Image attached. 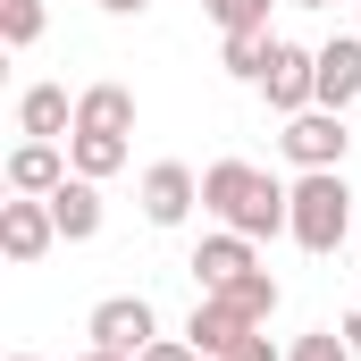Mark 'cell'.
Wrapping results in <instances>:
<instances>
[{"mask_svg": "<svg viewBox=\"0 0 361 361\" xmlns=\"http://www.w3.org/2000/svg\"><path fill=\"white\" fill-rule=\"evenodd\" d=\"M286 193H294V185H277L269 169H252V160H210V169H202V210H210L219 227L252 235V244H261V235H286V210H294Z\"/></svg>", "mask_w": 361, "mask_h": 361, "instance_id": "cell-1", "label": "cell"}, {"mask_svg": "<svg viewBox=\"0 0 361 361\" xmlns=\"http://www.w3.org/2000/svg\"><path fill=\"white\" fill-rule=\"evenodd\" d=\"M286 202H294V210H286V235H294L311 261H328V252L353 235V185H345V169H302Z\"/></svg>", "mask_w": 361, "mask_h": 361, "instance_id": "cell-2", "label": "cell"}, {"mask_svg": "<svg viewBox=\"0 0 361 361\" xmlns=\"http://www.w3.org/2000/svg\"><path fill=\"white\" fill-rule=\"evenodd\" d=\"M261 101H269L277 118H302V109H319V51H302V42H269V68H261Z\"/></svg>", "mask_w": 361, "mask_h": 361, "instance_id": "cell-3", "label": "cell"}, {"mask_svg": "<svg viewBox=\"0 0 361 361\" xmlns=\"http://www.w3.org/2000/svg\"><path fill=\"white\" fill-rule=\"evenodd\" d=\"M277 152H286L294 169H345V152H353V135H345V109H302V118H286Z\"/></svg>", "mask_w": 361, "mask_h": 361, "instance_id": "cell-4", "label": "cell"}, {"mask_svg": "<svg viewBox=\"0 0 361 361\" xmlns=\"http://www.w3.org/2000/svg\"><path fill=\"white\" fill-rule=\"evenodd\" d=\"M85 336L101 345V353H143L152 336H160V311L143 302V294H109V302H92V319H85Z\"/></svg>", "mask_w": 361, "mask_h": 361, "instance_id": "cell-5", "label": "cell"}, {"mask_svg": "<svg viewBox=\"0 0 361 361\" xmlns=\"http://www.w3.org/2000/svg\"><path fill=\"white\" fill-rule=\"evenodd\" d=\"M51 244H59L51 193H17V202H0V252H8L17 269H34V261H42Z\"/></svg>", "mask_w": 361, "mask_h": 361, "instance_id": "cell-6", "label": "cell"}, {"mask_svg": "<svg viewBox=\"0 0 361 361\" xmlns=\"http://www.w3.org/2000/svg\"><path fill=\"white\" fill-rule=\"evenodd\" d=\"M185 269H193V286H202V294H227L235 277H252L261 261H252V235L219 227V235H202V244H193V261H185Z\"/></svg>", "mask_w": 361, "mask_h": 361, "instance_id": "cell-7", "label": "cell"}, {"mask_svg": "<svg viewBox=\"0 0 361 361\" xmlns=\"http://www.w3.org/2000/svg\"><path fill=\"white\" fill-rule=\"evenodd\" d=\"M193 202H202V177H193L185 160L143 169V219H152V227H185V219H193Z\"/></svg>", "mask_w": 361, "mask_h": 361, "instance_id": "cell-8", "label": "cell"}, {"mask_svg": "<svg viewBox=\"0 0 361 361\" xmlns=\"http://www.w3.org/2000/svg\"><path fill=\"white\" fill-rule=\"evenodd\" d=\"M252 328H261V319H244V311H235V302H227V294H202V302H193V319H185V336H193V345H202V361H219V353H235V345H244V336H252Z\"/></svg>", "mask_w": 361, "mask_h": 361, "instance_id": "cell-9", "label": "cell"}, {"mask_svg": "<svg viewBox=\"0 0 361 361\" xmlns=\"http://www.w3.org/2000/svg\"><path fill=\"white\" fill-rule=\"evenodd\" d=\"M361 101V34H328L319 42V109H353Z\"/></svg>", "mask_w": 361, "mask_h": 361, "instance_id": "cell-10", "label": "cell"}, {"mask_svg": "<svg viewBox=\"0 0 361 361\" xmlns=\"http://www.w3.org/2000/svg\"><path fill=\"white\" fill-rule=\"evenodd\" d=\"M68 177H76V160H68L59 143H34V135H25V143L8 152V193H59Z\"/></svg>", "mask_w": 361, "mask_h": 361, "instance_id": "cell-11", "label": "cell"}, {"mask_svg": "<svg viewBox=\"0 0 361 361\" xmlns=\"http://www.w3.org/2000/svg\"><path fill=\"white\" fill-rule=\"evenodd\" d=\"M17 126H25L34 143L76 135V101H68V85H25V101H17Z\"/></svg>", "mask_w": 361, "mask_h": 361, "instance_id": "cell-12", "label": "cell"}, {"mask_svg": "<svg viewBox=\"0 0 361 361\" xmlns=\"http://www.w3.org/2000/svg\"><path fill=\"white\" fill-rule=\"evenodd\" d=\"M76 135H135V92L126 85H85L76 92Z\"/></svg>", "mask_w": 361, "mask_h": 361, "instance_id": "cell-13", "label": "cell"}, {"mask_svg": "<svg viewBox=\"0 0 361 361\" xmlns=\"http://www.w3.org/2000/svg\"><path fill=\"white\" fill-rule=\"evenodd\" d=\"M51 219H59V244H92V235H101V185L68 177L59 193H51Z\"/></svg>", "mask_w": 361, "mask_h": 361, "instance_id": "cell-14", "label": "cell"}, {"mask_svg": "<svg viewBox=\"0 0 361 361\" xmlns=\"http://www.w3.org/2000/svg\"><path fill=\"white\" fill-rule=\"evenodd\" d=\"M68 160H76V177H118L126 169V135H68Z\"/></svg>", "mask_w": 361, "mask_h": 361, "instance_id": "cell-15", "label": "cell"}, {"mask_svg": "<svg viewBox=\"0 0 361 361\" xmlns=\"http://www.w3.org/2000/svg\"><path fill=\"white\" fill-rule=\"evenodd\" d=\"M269 42H277V34H227V42H219V68H227L235 85H261V68H269Z\"/></svg>", "mask_w": 361, "mask_h": 361, "instance_id": "cell-16", "label": "cell"}, {"mask_svg": "<svg viewBox=\"0 0 361 361\" xmlns=\"http://www.w3.org/2000/svg\"><path fill=\"white\" fill-rule=\"evenodd\" d=\"M219 34H269V8L277 0H202Z\"/></svg>", "mask_w": 361, "mask_h": 361, "instance_id": "cell-17", "label": "cell"}, {"mask_svg": "<svg viewBox=\"0 0 361 361\" xmlns=\"http://www.w3.org/2000/svg\"><path fill=\"white\" fill-rule=\"evenodd\" d=\"M227 302H235L244 319H261V328H269V311H277V277H269V269L235 277V286H227Z\"/></svg>", "mask_w": 361, "mask_h": 361, "instance_id": "cell-18", "label": "cell"}, {"mask_svg": "<svg viewBox=\"0 0 361 361\" xmlns=\"http://www.w3.org/2000/svg\"><path fill=\"white\" fill-rule=\"evenodd\" d=\"M0 42H8V51L42 42V0H0Z\"/></svg>", "mask_w": 361, "mask_h": 361, "instance_id": "cell-19", "label": "cell"}, {"mask_svg": "<svg viewBox=\"0 0 361 361\" xmlns=\"http://www.w3.org/2000/svg\"><path fill=\"white\" fill-rule=\"evenodd\" d=\"M286 361H353V345H345V328H311L286 345Z\"/></svg>", "mask_w": 361, "mask_h": 361, "instance_id": "cell-20", "label": "cell"}, {"mask_svg": "<svg viewBox=\"0 0 361 361\" xmlns=\"http://www.w3.org/2000/svg\"><path fill=\"white\" fill-rule=\"evenodd\" d=\"M135 361H202V345H193V336H152Z\"/></svg>", "mask_w": 361, "mask_h": 361, "instance_id": "cell-21", "label": "cell"}, {"mask_svg": "<svg viewBox=\"0 0 361 361\" xmlns=\"http://www.w3.org/2000/svg\"><path fill=\"white\" fill-rule=\"evenodd\" d=\"M219 361H286V353H277L269 336H261V328H252V336H244V345H235V353H219Z\"/></svg>", "mask_w": 361, "mask_h": 361, "instance_id": "cell-22", "label": "cell"}, {"mask_svg": "<svg viewBox=\"0 0 361 361\" xmlns=\"http://www.w3.org/2000/svg\"><path fill=\"white\" fill-rule=\"evenodd\" d=\"M92 8H109V17H143L152 0H92Z\"/></svg>", "mask_w": 361, "mask_h": 361, "instance_id": "cell-23", "label": "cell"}, {"mask_svg": "<svg viewBox=\"0 0 361 361\" xmlns=\"http://www.w3.org/2000/svg\"><path fill=\"white\" fill-rule=\"evenodd\" d=\"M345 345H353V361H361V302L345 311Z\"/></svg>", "mask_w": 361, "mask_h": 361, "instance_id": "cell-24", "label": "cell"}, {"mask_svg": "<svg viewBox=\"0 0 361 361\" xmlns=\"http://www.w3.org/2000/svg\"><path fill=\"white\" fill-rule=\"evenodd\" d=\"M85 361H126V353H101V345H92V353H85Z\"/></svg>", "mask_w": 361, "mask_h": 361, "instance_id": "cell-25", "label": "cell"}, {"mask_svg": "<svg viewBox=\"0 0 361 361\" xmlns=\"http://www.w3.org/2000/svg\"><path fill=\"white\" fill-rule=\"evenodd\" d=\"M294 8H336V0H294Z\"/></svg>", "mask_w": 361, "mask_h": 361, "instance_id": "cell-26", "label": "cell"}, {"mask_svg": "<svg viewBox=\"0 0 361 361\" xmlns=\"http://www.w3.org/2000/svg\"><path fill=\"white\" fill-rule=\"evenodd\" d=\"M17 361H42V353H17Z\"/></svg>", "mask_w": 361, "mask_h": 361, "instance_id": "cell-27", "label": "cell"}]
</instances>
